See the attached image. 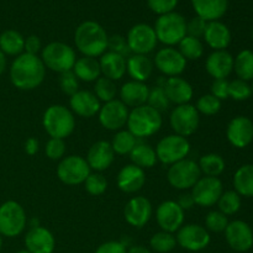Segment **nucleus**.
Listing matches in <instances>:
<instances>
[{
  "label": "nucleus",
  "instance_id": "obj_63",
  "mask_svg": "<svg viewBox=\"0 0 253 253\" xmlns=\"http://www.w3.org/2000/svg\"><path fill=\"white\" fill-rule=\"evenodd\" d=\"M252 40H253V30H252Z\"/></svg>",
  "mask_w": 253,
  "mask_h": 253
},
{
  "label": "nucleus",
  "instance_id": "obj_43",
  "mask_svg": "<svg viewBox=\"0 0 253 253\" xmlns=\"http://www.w3.org/2000/svg\"><path fill=\"white\" fill-rule=\"evenodd\" d=\"M147 105L157 110L158 113L162 114L163 111L168 110L170 105V101L168 100L166 91L162 85H155L153 88H150V94H148Z\"/></svg>",
  "mask_w": 253,
  "mask_h": 253
},
{
  "label": "nucleus",
  "instance_id": "obj_4",
  "mask_svg": "<svg viewBox=\"0 0 253 253\" xmlns=\"http://www.w3.org/2000/svg\"><path fill=\"white\" fill-rule=\"evenodd\" d=\"M42 124L49 137L64 140L74 131L76 118L67 106L54 104L44 111Z\"/></svg>",
  "mask_w": 253,
  "mask_h": 253
},
{
  "label": "nucleus",
  "instance_id": "obj_19",
  "mask_svg": "<svg viewBox=\"0 0 253 253\" xmlns=\"http://www.w3.org/2000/svg\"><path fill=\"white\" fill-rule=\"evenodd\" d=\"M152 204L145 197H133L128 200L124 209L126 222L136 229H141L150 221L152 216Z\"/></svg>",
  "mask_w": 253,
  "mask_h": 253
},
{
  "label": "nucleus",
  "instance_id": "obj_20",
  "mask_svg": "<svg viewBox=\"0 0 253 253\" xmlns=\"http://www.w3.org/2000/svg\"><path fill=\"white\" fill-rule=\"evenodd\" d=\"M229 142L236 148H245L253 141V123L247 116H236L226 128Z\"/></svg>",
  "mask_w": 253,
  "mask_h": 253
},
{
  "label": "nucleus",
  "instance_id": "obj_33",
  "mask_svg": "<svg viewBox=\"0 0 253 253\" xmlns=\"http://www.w3.org/2000/svg\"><path fill=\"white\" fill-rule=\"evenodd\" d=\"M25 37L16 30H5L0 35V51L5 56H20L24 53Z\"/></svg>",
  "mask_w": 253,
  "mask_h": 253
},
{
  "label": "nucleus",
  "instance_id": "obj_36",
  "mask_svg": "<svg viewBox=\"0 0 253 253\" xmlns=\"http://www.w3.org/2000/svg\"><path fill=\"white\" fill-rule=\"evenodd\" d=\"M234 71L241 81H253V51L242 49L234 58Z\"/></svg>",
  "mask_w": 253,
  "mask_h": 253
},
{
  "label": "nucleus",
  "instance_id": "obj_30",
  "mask_svg": "<svg viewBox=\"0 0 253 253\" xmlns=\"http://www.w3.org/2000/svg\"><path fill=\"white\" fill-rule=\"evenodd\" d=\"M100 71L103 77L111 79V81H120L126 73V58L114 52L106 51L101 54L99 59Z\"/></svg>",
  "mask_w": 253,
  "mask_h": 253
},
{
  "label": "nucleus",
  "instance_id": "obj_26",
  "mask_svg": "<svg viewBox=\"0 0 253 253\" xmlns=\"http://www.w3.org/2000/svg\"><path fill=\"white\" fill-rule=\"evenodd\" d=\"M162 86L170 104H175L177 106L189 104L194 94L193 86L190 85L189 82L180 77H170L166 79Z\"/></svg>",
  "mask_w": 253,
  "mask_h": 253
},
{
  "label": "nucleus",
  "instance_id": "obj_56",
  "mask_svg": "<svg viewBox=\"0 0 253 253\" xmlns=\"http://www.w3.org/2000/svg\"><path fill=\"white\" fill-rule=\"evenodd\" d=\"M177 204L185 211V210L192 209V208L195 205V203L190 193H184V194L179 195V198H178L177 200Z\"/></svg>",
  "mask_w": 253,
  "mask_h": 253
},
{
  "label": "nucleus",
  "instance_id": "obj_47",
  "mask_svg": "<svg viewBox=\"0 0 253 253\" xmlns=\"http://www.w3.org/2000/svg\"><path fill=\"white\" fill-rule=\"evenodd\" d=\"M229 219L225 214H222L219 210L210 211L205 217V229L211 232H224L225 229L229 225Z\"/></svg>",
  "mask_w": 253,
  "mask_h": 253
},
{
  "label": "nucleus",
  "instance_id": "obj_32",
  "mask_svg": "<svg viewBox=\"0 0 253 253\" xmlns=\"http://www.w3.org/2000/svg\"><path fill=\"white\" fill-rule=\"evenodd\" d=\"M73 73L77 78L82 82H95L99 77H101L100 64L96 58L93 57H81L76 61L73 67Z\"/></svg>",
  "mask_w": 253,
  "mask_h": 253
},
{
  "label": "nucleus",
  "instance_id": "obj_5",
  "mask_svg": "<svg viewBox=\"0 0 253 253\" xmlns=\"http://www.w3.org/2000/svg\"><path fill=\"white\" fill-rule=\"evenodd\" d=\"M153 29L158 42L166 47H173L187 36V20L183 15L173 11L158 16Z\"/></svg>",
  "mask_w": 253,
  "mask_h": 253
},
{
  "label": "nucleus",
  "instance_id": "obj_57",
  "mask_svg": "<svg viewBox=\"0 0 253 253\" xmlns=\"http://www.w3.org/2000/svg\"><path fill=\"white\" fill-rule=\"evenodd\" d=\"M39 148H40V143H39V141H37V138H35V137L27 138L26 142H25V146H24V150L27 155L29 156L36 155V153L39 152Z\"/></svg>",
  "mask_w": 253,
  "mask_h": 253
},
{
  "label": "nucleus",
  "instance_id": "obj_50",
  "mask_svg": "<svg viewBox=\"0 0 253 253\" xmlns=\"http://www.w3.org/2000/svg\"><path fill=\"white\" fill-rule=\"evenodd\" d=\"M108 51L114 52V53H118L123 57H130L131 51L127 46V42H126L125 37H123L121 35H113V36L109 37L108 40Z\"/></svg>",
  "mask_w": 253,
  "mask_h": 253
},
{
  "label": "nucleus",
  "instance_id": "obj_18",
  "mask_svg": "<svg viewBox=\"0 0 253 253\" xmlns=\"http://www.w3.org/2000/svg\"><path fill=\"white\" fill-rule=\"evenodd\" d=\"M227 245L236 252H246L253 246V230L247 222L234 220L225 229Z\"/></svg>",
  "mask_w": 253,
  "mask_h": 253
},
{
  "label": "nucleus",
  "instance_id": "obj_1",
  "mask_svg": "<svg viewBox=\"0 0 253 253\" xmlns=\"http://www.w3.org/2000/svg\"><path fill=\"white\" fill-rule=\"evenodd\" d=\"M10 81L20 90H34L40 86L46 76V67L41 57L21 53L10 66Z\"/></svg>",
  "mask_w": 253,
  "mask_h": 253
},
{
  "label": "nucleus",
  "instance_id": "obj_21",
  "mask_svg": "<svg viewBox=\"0 0 253 253\" xmlns=\"http://www.w3.org/2000/svg\"><path fill=\"white\" fill-rule=\"evenodd\" d=\"M25 246L30 253H53L56 240L53 234L43 226H34L25 236Z\"/></svg>",
  "mask_w": 253,
  "mask_h": 253
},
{
  "label": "nucleus",
  "instance_id": "obj_42",
  "mask_svg": "<svg viewBox=\"0 0 253 253\" xmlns=\"http://www.w3.org/2000/svg\"><path fill=\"white\" fill-rule=\"evenodd\" d=\"M219 211L225 214L226 216L234 215L241 209V197L235 190H227L224 192L217 202Z\"/></svg>",
  "mask_w": 253,
  "mask_h": 253
},
{
  "label": "nucleus",
  "instance_id": "obj_58",
  "mask_svg": "<svg viewBox=\"0 0 253 253\" xmlns=\"http://www.w3.org/2000/svg\"><path fill=\"white\" fill-rule=\"evenodd\" d=\"M127 253H152V252L143 246H132L127 250Z\"/></svg>",
  "mask_w": 253,
  "mask_h": 253
},
{
  "label": "nucleus",
  "instance_id": "obj_28",
  "mask_svg": "<svg viewBox=\"0 0 253 253\" xmlns=\"http://www.w3.org/2000/svg\"><path fill=\"white\" fill-rule=\"evenodd\" d=\"M150 88L145 83L136 81L126 82L120 88V100L127 108H137V106L147 104Z\"/></svg>",
  "mask_w": 253,
  "mask_h": 253
},
{
  "label": "nucleus",
  "instance_id": "obj_37",
  "mask_svg": "<svg viewBox=\"0 0 253 253\" xmlns=\"http://www.w3.org/2000/svg\"><path fill=\"white\" fill-rule=\"evenodd\" d=\"M199 168L202 174L205 177H219L225 170L226 163L225 160L217 153H208L204 155L199 161Z\"/></svg>",
  "mask_w": 253,
  "mask_h": 253
},
{
  "label": "nucleus",
  "instance_id": "obj_15",
  "mask_svg": "<svg viewBox=\"0 0 253 253\" xmlns=\"http://www.w3.org/2000/svg\"><path fill=\"white\" fill-rule=\"evenodd\" d=\"M128 108L121 100H114L104 103L99 110V123L104 128L110 131H120L126 126L128 119Z\"/></svg>",
  "mask_w": 253,
  "mask_h": 253
},
{
  "label": "nucleus",
  "instance_id": "obj_34",
  "mask_svg": "<svg viewBox=\"0 0 253 253\" xmlns=\"http://www.w3.org/2000/svg\"><path fill=\"white\" fill-rule=\"evenodd\" d=\"M235 192L240 197L253 198V165H244L235 172Z\"/></svg>",
  "mask_w": 253,
  "mask_h": 253
},
{
  "label": "nucleus",
  "instance_id": "obj_49",
  "mask_svg": "<svg viewBox=\"0 0 253 253\" xmlns=\"http://www.w3.org/2000/svg\"><path fill=\"white\" fill-rule=\"evenodd\" d=\"M44 153L52 161H58L64 157L66 153V143L61 138H49L44 146Z\"/></svg>",
  "mask_w": 253,
  "mask_h": 253
},
{
  "label": "nucleus",
  "instance_id": "obj_6",
  "mask_svg": "<svg viewBox=\"0 0 253 253\" xmlns=\"http://www.w3.org/2000/svg\"><path fill=\"white\" fill-rule=\"evenodd\" d=\"M41 59L46 68L61 74L73 69L77 54L69 44L63 42H51L42 48Z\"/></svg>",
  "mask_w": 253,
  "mask_h": 253
},
{
  "label": "nucleus",
  "instance_id": "obj_44",
  "mask_svg": "<svg viewBox=\"0 0 253 253\" xmlns=\"http://www.w3.org/2000/svg\"><path fill=\"white\" fill-rule=\"evenodd\" d=\"M195 109H197L199 114L212 116L219 113L220 109H221V100L215 98L211 94H205V95H202L198 99Z\"/></svg>",
  "mask_w": 253,
  "mask_h": 253
},
{
  "label": "nucleus",
  "instance_id": "obj_17",
  "mask_svg": "<svg viewBox=\"0 0 253 253\" xmlns=\"http://www.w3.org/2000/svg\"><path fill=\"white\" fill-rule=\"evenodd\" d=\"M156 220L162 231L174 234L184 225V210L173 200H166L156 210Z\"/></svg>",
  "mask_w": 253,
  "mask_h": 253
},
{
  "label": "nucleus",
  "instance_id": "obj_16",
  "mask_svg": "<svg viewBox=\"0 0 253 253\" xmlns=\"http://www.w3.org/2000/svg\"><path fill=\"white\" fill-rule=\"evenodd\" d=\"M153 66L167 77H179L187 68V59L174 47H165L156 53Z\"/></svg>",
  "mask_w": 253,
  "mask_h": 253
},
{
  "label": "nucleus",
  "instance_id": "obj_31",
  "mask_svg": "<svg viewBox=\"0 0 253 253\" xmlns=\"http://www.w3.org/2000/svg\"><path fill=\"white\" fill-rule=\"evenodd\" d=\"M155 66L153 62L145 54H131L126 61V72L132 81L145 83L151 76Z\"/></svg>",
  "mask_w": 253,
  "mask_h": 253
},
{
  "label": "nucleus",
  "instance_id": "obj_24",
  "mask_svg": "<svg viewBox=\"0 0 253 253\" xmlns=\"http://www.w3.org/2000/svg\"><path fill=\"white\" fill-rule=\"evenodd\" d=\"M71 111L81 118H93L99 113L101 104L95 94L89 90H78L69 98Z\"/></svg>",
  "mask_w": 253,
  "mask_h": 253
},
{
  "label": "nucleus",
  "instance_id": "obj_51",
  "mask_svg": "<svg viewBox=\"0 0 253 253\" xmlns=\"http://www.w3.org/2000/svg\"><path fill=\"white\" fill-rule=\"evenodd\" d=\"M148 7L157 15L169 14L174 11L178 5V0H147Z\"/></svg>",
  "mask_w": 253,
  "mask_h": 253
},
{
  "label": "nucleus",
  "instance_id": "obj_13",
  "mask_svg": "<svg viewBox=\"0 0 253 253\" xmlns=\"http://www.w3.org/2000/svg\"><path fill=\"white\" fill-rule=\"evenodd\" d=\"M224 193L222 182L217 177H202L192 188V197L195 205L210 208L217 204Z\"/></svg>",
  "mask_w": 253,
  "mask_h": 253
},
{
  "label": "nucleus",
  "instance_id": "obj_12",
  "mask_svg": "<svg viewBox=\"0 0 253 253\" xmlns=\"http://www.w3.org/2000/svg\"><path fill=\"white\" fill-rule=\"evenodd\" d=\"M126 42L132 54H145L155 51L158 40L155 29L147 24H136L131 27L126 36Z\"/></svg>",
  "mask_w": 253,
  "mask_h": 253
},
{
  "label": "nucleus",
  "instance_id": "obj_48",
  "mask_svg": "<svg viewBox=\"0 0 253 253\" xmlns=\"http://www.w3.org/2000/svg\"><path fill=\"white\" fill-rule=\"evenodd\" d=\"M58 84L61 90L68 96H72L79 90V79L77 78L73 71H68L59 74Z\"/></svg>",
  "mask_w": 253,
  "mask_h": 253
},
{
  "label": "nucleus",
  "instance_id": "obj_9",
  "mask_svg": "<svg viewBox=\"0 0 253 253\" xmlns=\"http://www.w3.org/2000/svg\"><path fill=\"white\" fill-rule=\"evenodd\" d=\"M200 178H202V172L199 165L189 158L169 166L167 172L168 183L178 190L192 189Z\"/></svg>",
  "mask_w": 253,
  "mask_h": 253
},
{
  "label": "nucleus",
  "instance_id": "obj_7",
  "mask_svg": "<svg viewBox=\"0 0 253 253\" xmlns=\"http://www.w3.org/2000/svg\"><path fill=\"white\" fill-rule=\"evenodd\" d=\"M27 224L26 212L21 204L15 200H7L0 205V235L16 237L25 230Z\"/></svg>",
  "mask_w": 253,
  "mask_h": 253
},
{
  "label": "nucleus",
  "instance_id": "obj_10",
  "mask_svg": "<svg viewBox=\"0 0 253 253\" xmlns=\"http://www.w3.org/2000/svg\"><path fill=\"white\" fill-rule=\"evenodd\" d=\"M90 167L84 157L77 155L67 156L61 160L57 167V177L67 185H78L85 182L90 174Z\"/></svg>",
  "mask_w": 253,
  "mask_h": 253
},
{
  "label": "nucleus",
  "instance_id": "obj_60",
  "mask_svg": "<svg viewBox=\"0 0 253 253\" xmlns=\"http://www.w3.org/2000/svg\"><path fill=\"white\" fill-rule=\"evenodd\" d=\"M1 247H2V236L0 235V250H1Z\"/></svg>",
  "mask_w": 253,
  "mask_h": 253
},
{
  "label": "nucleus",
  "instance_id": "obj_39",
  "mask_svg": "<svg viewBox=\"0 0 253 253\" xmlns=\"http://www.w3.org/2000/svg\"><path fill=\"white\" fill-rule=\"evenodd\" d=\"M110 143L115 155L125 156L130 155L131 151L135 148L137 145V138L128 130H120L115 133Z\"/></svg>",
  "mask_w": 253,
  "mask_h": 253
},
{
  "label": "nucleus",
  "instance_id": "obj_3",
  "mask_svg": "<svg viewBox=\"0 0 253 253\" xmlns=\"http://www.w3.org/2000/svg\"><path fill=\"white\" fill-rule=\"evenodd\" d=\"M126 126L136 138L151 137L162 127V114L147 104L137 106L128 114Z\"/></svg>",
  "mask_w": 253,
  "mask_h": 253
},
{
  "label": "nucleus",
  "instance_id": "obj_11",
  "mask_svg": "<svg viewBox=\"0 0 253 253\" xmlns=\"http://www.w3.org/2000/svg\"><path fill=\"white\" fill-rule=\"evenodd\" d=\"M169 124L175 135L188 137L197 132L200 124V114L192 104L178 105L170 113Z\"/></svg>",
  "mask_w": 253,
  "mask_h": 253
},
{
  "label": "nucleus",
  "instance_id": "obj_46",
  "mask_svg": "<svg viewBox=\"0 0 253 253\" xmlns=\"http://www.w3.org/2000/svg\"><path fill=\"white\" fill-rule=\"evenodd\" d=\"M252 89L249 82L241 81V79H234L229 82V98L236 101H245L251 98Z\"/></svg>",
  "mask_w": 253,
  "mask_h": 253
},
{
  "label": "nucleus",
  "instance_id": "obj_55",
  "mask_svg": "<svg viewBox=\"0 0 253 253\" xmlns=\"http://www.w3.org/2000/svg\"><path fill=\"white\" fill-rule=\"evenodd\" d=\"M41 51H42V43L40 37H37L36 35H31V36L25 39V46H24L25 53L39 56V52Z\"/></svg>",
  "mask_w": 253,
  "mask_h": 253
},
{
  "label": "nucleus",
  "instance_id": "obj_29",
  "mask_svg": "<svg viewBox=\"0 0 253 253\" xmlns=\"http://www.w3.org/2000/svg\"><path fill=\"white\" fill-rule=\"evenodd\" d=\"M197 16L207 22L219 21L227 11V0H190Z\"/></svg>",
  "mask_w": 253,
  "mask_h": 253
},
{
  "label": "nucleus",
  "instance_id": "obj_62",
  "mask_svg": "<svg viewBox=\"0 0 253 253\" xmlns=\"http://www.w3.org/2000/svg\"><path fill=\"white\" fill-rule=\"evenodd\" d=\"M251 89H252V94H253V81H252V85H251Z\"/></svg>",
  "mask_w": 253,
  "mask_h": 253
},
{
  "label": "nucleus",
  "instance_id": "obj_22",
  "mask_svg": "<svg viewBox=\"0 0 253 253\" xmlns=\"http://www.w3.org/2000/svg\"><path fill=\"white\" fill-rule=\"evenodd\" d=\"M115 152H114L111 143L108 141H96L91 145L86 153V162H88L90 169L95 172H103L106 170L114 162Z\"/></svg>",
  "mask_w": 253,
  "mask_h": 253
},
{
  "label": "nucleus",
  "instance_id": "obj_35",
  "mask_svg": "<svg viewBox=\"0 0 253 253\" xmlns=\"http://www.w3.org/2000/svg\"><path fill=\"white\" fill-rule=\"evenodd\" d=\"M130 160L132 165L142 169L152 168L158 162L155 148L146 143H137L135 146V148L130 153Z\"/></svg>",
  "mask_w": 253,
  "mask_h": 253
},
{
  "label": "nucleus",
  "instance_id": "obj_25",
  "mask_svg": "<svg viewBox=\"0 0 253 253\" xmlns=\"http://www.w3.org/2000/svg\"><path fill=\"white\" fill-rule=\"evenodd\" d=\"M205 69L214 79H226L234 71V57L226 49L214 51L208 56Z\"/></svg>",
  "mask_w": 253,
  "mask_h": 253
},
{
  "label": "nucleus",
  "instance_id": "obj_61",
  "mask_svg": "<svg viewBox=\"0 0 253 253\" xmlns=\"http://www.w3.org/2000/svg\"><path fill=\"white\" fill-rule=\"evenodd\" d=\"M16 253H30V252L26 251V250H24V251H19V252H16Z\"/></svg>",
  "mask_w": 253,
  "mask_h": 253
},
{
  "label": "nucleus",
  "instance_id": "obj_59",
  "mask_svg": "<svg viewBox=\"0 0 253 253\" xmlns=\"http://www.w3.org/2000/svg\"><path fill=\"white\" fill-rule=\"evenodd\" d=\"M5 68H6V57H5V54L0 51V76L4 73Z\"/></svg>",
  "mask_w": 253,
  "mask_h": 253
},
{
  "label": "nucleus",
  "instance_id": "obj_53",
  "mask_svg": "<svg viewBox=\"0 0 253 253\" xmlns=\"http://www.w3.org/2000/svg\"><path fill=\"white\" fill-rule=\"evenodd\" d=\"M210 94L219 100H225L229 98V81L227 79H214Z\"/></svg>",
  "mask_w": 253,
  "mask_h": 253
},
{
  "label": "nucleus",
  "instance_id": "obj_45",
  "mask_svg": "<svg viewBox=\"0 0 253 253\" xmlns=\"http://www.w3.org/2000/svg\"><path fill=\"white\" fill-rule=\"evenodd\" d=\"M83 184H84V188H85V190L89 193V194L94 195V197H98V195L104 194V193L106 192V188H108V180H106V178L104 177L101 173L95 172V173H90Z\"/></svg>",
  "mask_w": 253,
  "mask_h": 253
},
{
  "label": "nucleus",
  "instance_id": "obj_27",
  "mask_svg": "<svg viewBox=\"0 0 253 253\" xmlns=\"http://www.w3.org/2000/svg\"><path fill=\"white\" fill-rule=\"evenodd\" d=\"M203 37H204L208 46L214 49V51L226 49L231 43V31L221 21L208 22Z\"/></svg>",
  "mask_w": 253,
  "mask_h": 253
},
{
  "label": "nucleus",
  "instance_id": "obj_38",
  "mask_svg": "<svg viewBox=\"0 0 253 253\" xmlns=\"http://www.w3.org/2000/svg\"><path fill=\"white\" fill-rule=\"evenodd\" d=\"M178 51L188 61H198L204 54V44L200 39L192 36H185L178 43Z\"/></svg>",
  "mask_w": 253,
  "mask_h": 253
},
{
  "label": "nucleus",
  "instance_id": "obj_2",
  "mask_svg": "<svg viewBox=\"0 0 253 253\" xmlns=\"http://www.w3.org/2000/svg\"><path fill=\"white\" fill-rule=\"evenodd\" d=\"M109 36L105 29L96 21H84L74 32V44L85 57H100L108 51Z\"/></svg>",
  "mask_w": 253,
  "mask_h": 253
},
{
  "label": "nucleus",
  "instance_id": "obj_23",
  "mask_svg": "<svg viewBox=\"0 0 253 253\" xmlns=\"http://www.w3.org/2000/svg\"><path fill=\"white\" fill-rule=\"evenodd\" d=\"M145 183V169L132 165V163L124 166L116 177V184H118L119 189L127 194H132V193L141 190Z\"/></svg>",
  "mask_w": 253,
  "mask_h": 253
},
{
  "label": "nucleus",
  "instance_id": "obj_54",
  "mask_svg": "<svg viewBox=\"0 0 253 253\" xmlns=\"http://www.w3.org/2000/svg\"><path fill=\"white\" fill-rule=\"evenodd\" d=\"M95 253H127L126 245L120 241H108L100 245Z\"/></svg>",
  "mask_w": 253,
  "mask_h": 253
},
{
  "label": "nucleus",
  "instance_id": "obj_40",
  "mask_svg": "<svg viewBox=\"0 0 253 253\" xmlns=\"http://www.w3.org/2000/svg\"><path fill=\"white\" fill-rule=\"evenodd\" d=\"M94 94L99 99V101H103V103L114 100L118 94L115 82L106 77H99L94 84Z\"/></svg>",
  "mask_w": 253,
  "mask_h": 253
},
{
  "label": "nucleus",
  "instance_id": "obj_52",
  "mask_svg": "<svg viewBox=\"0 0 253 253\" xmlns=\"http://www.w3.org/2000/svg\"><path fill=\"white\" fill-rule=\"evenodd\" d=\"M208 22L205 20H203L202 17L195 16L193 19H190L189 21H187V35L192 37H200L204 36L205 29H207Z\"/></svg>",
  "mask_w": 253,
  "mask_h": 253
},
{
  "label": "nucleus",
  "instance_id": "obj_14",
  "mask_svg": "<svg viewBox=\"0 0 253 253\" xmlns=\"http://www.w3.org/2000/svg\"><path fill=\"white\" fill-rule=\"evenodd\" d=\"M177 245L192 252H199L209 246L210 234L204 226L198 224L183 225L177 231Z\"/></svg>",
  "mask_w": 253,
  "mask_h": 253
},
{
  "label": "nucleus",
  "instance_id": "obj_8",
  "mask_svg": "<svg viewBox=\"0 0 253 253\" xmlns=\"http://www.w3.org/2000/svg\"><path fill=\"white\" fill-rule=\"evenodd\" d=\"M157 160L165 166H172L185 160L190 152V143L187 137L179 135H168L160 140L155 148Z\"/></svg>",
  "mask_w": 253,
  "mask_h": 253
},
{
  "label": "nucleus",
  "instance_id": "obj_41",
  "mask_svg": "<svg viewBox=\"0 0 253 253\" xmlns=\"http://www.w3.org/2000/svg\"><path fill=\"white\" fill-rule=\"evenodd\" d=\"M150 246L157 253H169L177 246V240L174 235L170 232L160 231L151 237Z\"/></svg>",
  "mask_w": 253,
  "mask_h": 253
}]
</instances>
